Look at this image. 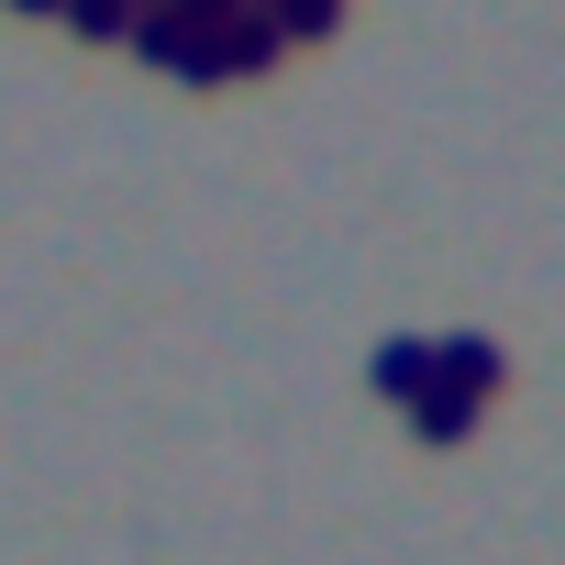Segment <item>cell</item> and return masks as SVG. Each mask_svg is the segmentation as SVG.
I'll return each mask as SVG.
<instances>
[{
    "label": "cell",
    "mask_w": 565,
    "mask_h": 565,
    "mask_svg": "<svg viewBox=\"0 0 565 565\" xmlns=\"http://www.w3.org/2000/svg\"><path fill=\"white\" fill-rule=\"evenodd\" d=\"M12 12H67V0H12Z\"/></svg>",
    "instance_id": "cell-6"
},
{
    "label": "cell",
    "mask_w": 565,
    "mask_h": 565,
    "mask_svg": "<svg viewBox=\"0 0 565 565\" xmlns=\"http://www.w3.org/2000/svg\"><path fill=\"white\" fill-rule=\"evenodd\" d=\"M433 388H455V399L488 411V399L510 388V355H499L488 333H433Z\"/></svg>",
    "instance_id": "cell-1"
},
{
    "label": "cell",
    "mask_w": 565,
    "mask_h": 565,
    "mask_svg": "<svg viewBox=\"0 0 565 565\" xmlns=\"http://www.w3.org/2000/svg\"><path fill=\"white\" fill-rule=\"evenodd\" d=\"M477 422H488V411H477V399H455V388H422V399H411V444H433V455H455Z\"/></svg>",
    "instance_id": "cell-3"
},
{
    "label": "cell",
    "mask_w": 565,
    "mask_h": 565,
    "mask_svg": "<svg viewBox=\"0 0 565 565\" xmlns=\"http://www.w3.org/2000/svg\"><path fill=\"white\" fill-rule=\"evenodd\" d=\"M277 45H322V34H344V0H277Z\"/></svg>",
    "instance_id": "cell-4"
},
{
    "label": "cell",
    "mask_w": 565,
    "mask_h": 565,
    "mask_svg": "<svg viewBox=\"0 0 565 565\" xmlns=\"http://www.w3.org/2000/svg\"><path fill=\"white\" fill-rule=\"evenodd\" d=\"M67 34L78 45H134V0H67Z\"/></svg>",
    "instance_id": "cell-5"
},
{
    "label": "cell",
    "mask_w": 565,
    "mask_h": 565,
    "mask_svg": "<svg viewBox=\"0 0 565 565\" xmlns=\"http://www.w3.org/2000/svg\"><path fill=\"white\" fill-rule=\"evenodd\" d=\"M366 377H377V399H388V411H411V399L433 388V333H388Z\"/></svg>",
    "instance_id": "cell-2"
},
{
    "label": "cell",
    "mask_w": 565,
    "mask_h": 565,
    "mask_svg": "<svg viewBox=\"0 0 565 565\" xmlns=\"http://www.w3.org/2000/svg\"><path fill=\"white\" fill-rule=\"evenodd\" d=\"M244 12H277V0H244Z\"/></svg>",
    "instance_id": "cell-7"
}]
</instances>
